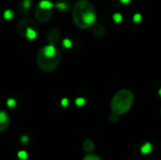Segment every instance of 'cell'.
Wrapping results in <instances>:
<instances>
[{
	"mask_svg": "<svg viewBox=\"0 0 161 160\" xmlns=\"http://www.w3.org/2000/svg\"><path fill=\"white\" fill-rule=\"evenodd\" d=\"M74 24L80 29H89L96 23V10L89 0L75 2L72 11Z\"/></svg>",
	"mask_w": 161,
	"mask_h": 160,
	"instance_id": "cell-1",
	"label": "cell"
},
{
	"mask_svg": "<svg viewBox=\"0 0 161 160\" xmlns=\"http://www.w3.org/2000/svg\"><path fill=\"white\" fill-rule=\"evenodd\" d=\"M60 60L61 54L59 50L52 44H46L41 47L36 57L38 67L44 73L56 71L60 64Z\"/></svg>",
	"mask_w": 161,
	"mask_h": 160,
	"instance_id": "cell-2",
	"label": "cell"
},
{
	"mask_svg": "<svg viewBox=\"0 0 161 160\" xmlns=\"http://www.w3.org/2000/svg\"><path fill=\"white\" fill-rule=\"evenodd\" d=\"M134 104V94L127 89H123L117 91L111 99L110 108L112 112L118 115L127 113Z\"/></svg>",
	"mask_w": 161,
	"mask_h": 160,
	"instance_id": "cell-3",
	"label": "cell"
},
{
	"mask_svg": "<svg viewBox=\"0 0 161 160\" xmlns=\"http://www.w3.org/2000/svg\"><path fill=\"white\" fill-rule=\"evenodd\" d=\"M17 31L19 33V35L25 39V40H28V41H33L37 38L38 34H39V25H37V23L25 16L24 18H22L18 24H17Z\"/></svg>",
	"mask_w": 161,
	"mask_h": 160,
	"instance_id": "cell-4",
	"label": "cell"
},
{
	"mask_svg": "<svg viewBox=\"0 0 161 160\" xmlns=\"http://www.w3.org/2000/svg\"><path fill=\"white\" fill-rule=\"evenodd\" d=\"M35 18L41 24H45L50 21L54 13V8H44L40 7L39 5L36 6L35 8Z\"/></svg>",
	"mask_w": 161,
	"mask_h": 160,
	"instance_id": "cell-5",
	"label": "cell"
},
{
	"mask_svg": "<svg viewBox=\"0 0 161 160\" xmlns=\"http://www.w3.org/2000/svg\"><path fill=\"white\" fill-rule=\"evenodd\" d=\"M60 39V32L58 28L53 27L50 28L46 34V40L48 41V44H52V45H56Z\"/></svg>",
	"mask_w": 161,
	"mask_h": 160,
	"instance_id": "cell-6",
	"label": "cell"
},
{
	"mask_svg": "<svg viewBox=\"0 0 161 160\" xmlns=\"http://www.w3.org/2000/svg\"><path fill=\"white\" fill-rule=\"evenodd\" d=\"M32 2L31 0H21L18 4V9L24 16H28L31 13Z\"/></svg>",
	"mask_w": 161,
	"mask_h": 160,
	"instance_id": "cell-7",
	"label": "cell"
},
{
	"mask_svg": "<svg viewBox=\"0 0 161 160\" xmlns=\"http://www.w3.org/2000/svg\"><path fill=\"white\" fill-rule=\"evenodd\" d=\"M10 124V118L8 114L4 111L0 110V132L6 131Z\"/></svg>",
	"mask_w": 161,
	"mask_h": 160,
	"instance_id": "cell-8",
	"label": "cell"
},
{
	"mask_svg": "<svg viewBox=\"0 0 161 160\" xmlns=\"http://www.w3.org/2000/svg\"><path fill=\"white\" fill-rule=\"evenodd\" d=\"M92 34L97 37V38H103L105 37L106 33H107V30L105 28V26L103 25H100V24H94L92 26Z\"/></svg>",
	"mask_w": 161,
	"mask_h": 160,
	"instance_id": "cell-9",
	"label": "cell"
},
{
	"mask_svg": "<svg viewBox=\"0 0 161 160\" xmlns=\"http://www.w3.org/2000/svg\"><path fill=\"white\" fill-rule=\"evenodd\" d=\"M54 7L60 11H66L72 8V1L71 0H58V2L54 4Z\"/></svg>",
	"mask_w": 161,
	"mask_h": 160,
	"instance_id": "cell-10",
	"label": "cell"
},
{
	"mask_svg": "<svg viewBox=\"0 0 161 160\" xmlns=\"http://www.w3.org/2000/svg\"><path fill=\"white\" fill-rule=\"evenodd\" d=\"M83 150L86 153H92L94 150V143L92 140H85L83 142Z\"/></svg>",
	"mask_w": 161,
	"mask_h": 160,
	"instance_id": "cell-11",
	"label": "cell"
},
{
	"mask_svg": "<svg viewBox=\"0 0 161 160\" xmlns=\"http://www.w3.org/2000/svg\"><path fill=\"white\" fill-rule=\"evenodd\" d=\"M153 150V146L150 142H146L144 143L142 148H141V152L143 154V155H148L149 153H151V151Z\"/></svg>",
	"mask_w": 161,
	"mask_h": 160,
	"instance_id": "cell-12",
	"label": "cell"
},
{
	"mask_svg": "<svg viewBox=\"0 0 161 160\" xmlns=\"http://www.w3.org/2000/svg\"><path fill=\"white\" fill-rule=\"evenodd\" d=\"M83 160H102V158L99 157L98 156L94 155V154L89 153L88 155H86V156L83 157Z\"/></svg>",
	"mask_w": 161,
	"mask_h": 160,
	"instance_id": "cell-13",
	"label": "cell"
},
{
	"mask_svg": "<svg viewBox=\"0 0 161 160\" xmlns=\"http://www.w3.org/2000/svg\"><path fill=\"white\" fill-rule=\"evenodd\" d=\"M13 17V11L11 9H7L5 12H4V18L6 20H10L11 18Z\"/></svg>",
	"mask_w": 161,
	"mask_h": 160,
	"instance_id": "cell-14",
	"label": "cell"
},
{
	"mask_svg": "<svg viewBox=\"0 0 161 160\" xmlns=\"http://www.w3.org/2000/svg\"><path fill=\"white\" fill-rule=\"evenodd\" d=\"M119 117H120V115H118V114L112 112V113L109 115V120H110L112 123H117V122L119 121Z\"/></svg>",
	"mask_w": 161,
	"mask_h": 160,
	"instance_id": "cell-15",
	"label": "cell"
},
{
	"mask_svg": "<svg viewBox=\"0 0 161 160\" xmlns=\"http://www.w3.org/2000/svg\"><path fill=\"white\" fill-rule=\"evenodd\" d=\"M17 156H18V157L21 160H25L27 158V154H26L25 151H20V152L17 154Z\"/></svg>",
	"mask_w": 161,
	"mask_h": 160,
	"instance_id": "cell-16",
	"label": "cell"
},
{
	"mask_svg": "<svg viewBox=\"0 0 161 160\" xmlns=\"http://www.w3.org/2000/svg\"><path fill=\"white\" fill-rule=\"evenodd\" d=\"M7 106H8V108H14V107L16 106V101H15L14 99H12V98H9V99H8V101H7Z\"/></svg>",
	"mask_w": 161,
	"mask_h": 160,
	"instance_id": "cell-17",
	"label": "cell"
},
{
	"mask_svg": "<svg viewBox=\"0 0 161 160\" xmlns=\"http://www.w3.org/2000/svg\"><path fill=\"white\" fill-rule=\"evenodd\" d=\"M84 104H85V99L84 98H77L76 100H75V105L77 106V107H82V106H84Z\"/></svg>",
	"mask_w": 161,
	"mask_h": 160,
	"instance_id": "cell-18",
	"label": "cell"
},
{
	"mask_svg": "<svg viewBox=\"0 0 161 160\" xmlns=\"http://www.w3.org/2000/svg\"><path fill=\"white\" fill-rule=\"evenodd\" d=\"M62 44L65 48H70L72 46V41L69 40V39H65L63 41H62Z\"/></svg>",
	"mask_w": 161,
	"mask_h": 160,
	"instance_id": "cell-19",
	"label": "cell"
},
{
	"mask_svg": "<svg viewBox=\"0 0 161 160\" xmlns=\"http://www.w3.org/2000/svg\"><path fill=\"white\" fill-rule=\"evenodd\" d=\"M60 104H61V106H62V107L66 108V107H68V105H69V100H68L67 98H63V99L61 100Z\"/></svg>",
	"mask_w": 161,
	"mask_h": 160,
	"instance_id": "cell-20",
	"label": "cell"
},
{
	"mask_svg": "<svg viewBox=\"0 0 161 160\" xmlns=\"http://www.w3.org/2000/svg\"><path fill=\"white\" fill-rule=\"evenodd\" d=\"M27 141H28V138H27L26 136H23V137L21 138V141H22V142H24V143L27 142Z\"/></svg>",
	"mask_w": 161,
	"mask_h": 160,
	"instance_id": "cell-21",
	"label": "cell"
},
{
	"mask_svg": "<svg viewBox=\"0 0 161 160\" xmlns=\"http://www.w3.org/2000/svg\"><path fill=\"white\" fill-rule=\"evenodd\" d=\"M159 94H160V96H161V90H160V91H159Z\"/></svg>",
	"mask_w": 161,
	"mask_h": 160,
	"instance_id": "cell-22",
	"label": "cell"
},
{
	"mask_svg": "<svg viewBox=\"0 0 161 160\" xmlns=\"http://www.w3.org/2000/svg\"><path fill=\"white\" fill-rule=\"evenodd\" d=\"M159 112H160V115H161V108H160V110H159Z\"/></svg>",
	"mask_w": 161,
	"mask_h": 160,
	"instance_id": "cell-23",
	"label": "cell"
}]
</instances>
